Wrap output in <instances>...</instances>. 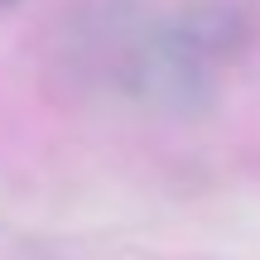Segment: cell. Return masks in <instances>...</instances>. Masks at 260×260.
Instances as JSON below:
<instances>
[{"mask_svg":"<svg viewBox=\"0 0 260 260\" xmlns=\"http://www.w3.org/2000/svg\"><path fill=\"white\" fill-rule=\"evenodd\" d=\"M0 5H10V0H0Z\"/></svg>","mask_w":260,"mask_h":260,"instance_id":"6da1fadb","label":"cell"}]
</instances>
